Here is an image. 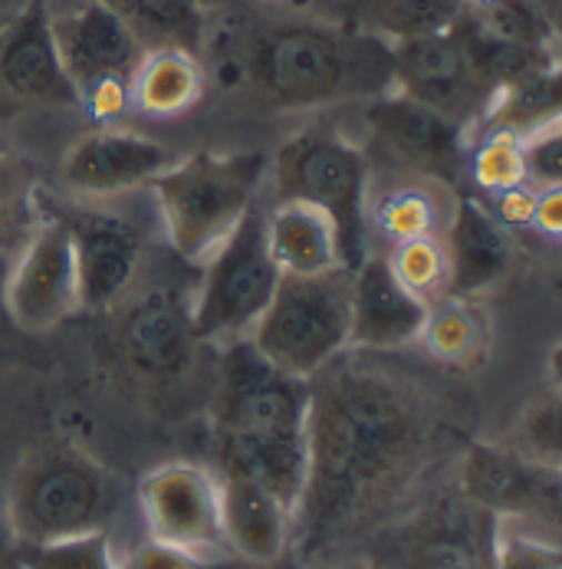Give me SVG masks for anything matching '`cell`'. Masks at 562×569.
Wrapping results in <instances>:
<instances>
[{
    "label": "cell",
    "instance_id": "6da1fadb",
    "mask_svg": "<svg viewBox=\"0 0 562 569\" xmlns=\"http://www.w3.org/2000/svg\"><path fill=\"white\" fill-rule=\"evenodd\" d=\"M307 382V478L290 543L317 560L402 500L434 455L441 421L418 382L359 349H345Z\"/></svg>",
    "mask_w": 562,
    "mask_h": 569
},
{
    "label": "cell",
    "instance_id": "7a4b0ae2",
    "mask_svg": "<svg viewBox=\"0 0 562 569\" xmlns=\"http://www.w3.org/2000/svg\"><path fill=\"white\" fill-rule=\"evenodd\" d=\"M228 20L204 27L214 77L241 86L273 112L369 102L395 86L392 43L335 17L267 13V3H224Z\"/></svg>",
    "mask_w": 562,
    "mask_h": 569
},
{
    "label": "cell",
    "instance_id": "3957f363",
    "mask_svg": "<svg viewBox=\"0 0 562 569\" xmlns=\"http://www.w3.org/2000/svg\"><path fill=\"white\" fill-rule=\"evenodd\" d=\"M211 418L221 471L260 481L293 513L307 478L310 382L273 369L247 339L231 342L221 349Z\"/></svg>",
    "mask_w": 562,
    "mask_h": 569
},
{
    "label": "cell",
    "instance_id": "277c9868",
    "mask_svg": "<svg viewBox=\"0 0 562 569\" xmlns=\"http://www.w3.org/2000/svg\"><path fill=\"white\" fill-rule=\"evenodd\" d=\"M263 181V152L178 156L149 181L171 250L188 263H201L257 204Z\"/></svg>",
    "mask_w": 562,
    "mask_h": 569
},
{
    "label": "cell",
    "instance_id": "5b68a950",
    "mask_svg": "<svg viewBox=\"0 0 562 569\" xmlns=\"http://www.w3.org/2000/svg\"><path fill=\"white\" fill-rule=\"evenodd\" d=\"M3 507L20 543L77 537L102 527L112 507V478L80 445L43 441L17 465Z\"/></svg>",
    "mask_w": 562,
    "mask_h": 569
},
{
    "label": "cell",
    "instance_id": "8992f818",
    "mask_svg": "<svg viewBox=\"0 0 562 569\" xmlns=\"http://www.w3.org/2000/svg\"><path fill=\"white\" fill-rule=\"evenodd\" d=\"M369 152L332 122H310L267 156V181L277 201H307L322 208L342 238L345 263L365 257V188Z\"/></svg>",
    "mask_w": 562,
    "mask_h": 569
},
{
    "label": "cell",
    "instance_id": "52a82bcc",
    "mask_svg": "<svg viewBox=\"0 0 562 569\" xmlns=\"http://www.w3.org/2000/svg\"><path fill=\"white\" fill-rule=\"evenodd\" d=\"M349 287L352 267L317 277L283 273L247 342L273 369L293 379H313L349 349Z\"/></svg>",
    "mask_w": 562,
    "mask_h": 569
},
{
    "label": "cell",
    "instance_id": "ba28073f",
    "mask_svg": "<svg viewBox=\"0 0 562 569\" xmlns=\"http://www.w3.org/2000/svg\"><path fill=\"white\" fill-rule=\"evenodd\" d=\"M280 277L263 238V211L253 204L238 228L201 260V280L191 297L198 342L224 349L247 339L270 307Z\"/></svg>",
    "mask_w": 562,
    "mask_h": 569
},
{
    "label": "cell",
    "instance_id": "9c48e42d",
    "mask_svg": "<svg viewBox=\"0 0 562 569\" xmlns=\"http://www.w3.org/2000/svg\"><path fill=\"white\" fill-rule=\"evenodd\" d=\"M362 122L369 132V146L379 149L385 164L431 174L458 188V178L468 168V149H471L468 126L404 96L399 89L369 99L362 109Z\"/></svg>",
    "mask_w": 562,
    "mask_h": 569
},
{
    "label": "cell",
    "instance_id": "30bf717a",
    "mask_svg": "<svg viewBox=\"0 0 562 569\" xmlns=\"http://www.w3.org/2000/svg\"><path fill=\"white\" fill-rule=\"evenodd\" d=\"M0 303L27 332H47L80 310V277L67 224L47 211L30 241L7 260Z\"/></svg>",
    "mask_w": 562,
    "mask_h": 569
},
{
    "label": "cell",
    "instance_id": "8fae6325",
    "mask_svg": "<svg viewBox=\"0 0 562 569\" xmlns=\"http://www.w3.org/2000/svg\"><path fill=\"white\" fill-rule=\"evenodd\" d=\"M139 507L149 537L204 560L228 557L221 478L191 461H168L139 481Z\"/></svg>",
    "mask_w": 562,
    "mask_h": 569
},
{
    "label": "cell",
    "instance_id": "7c38bea8",
    "mask_svg": "<svg viewBox=\"0 0 562 569\" xmlns=\"http://www.w3.org/2000/svg\"><path fill=\"white\" fill-rule=\"evenodd\" d=\"M458 493L500 520L560 523V468L540 465L503 441H474L464 448L458 465Z\"/></svg>",
    "mask_w": 562,
    "mask_h": 569
},
{
    "label": "cell",
    "instance_id": "4fadbf2b",
    "mask_svg": "<svg viewBox=\"0 0 562 569\" xmlns=\"http://www.w3.org/2000/svg\"><path fill=\"white\" fill-rule=\"evenodd\" d=\"M395 86L404 96L458 119L461 126H478L486 119L496 92L486 86L478 67L471 63L454 27L408 37L392 43Z\"/></svg>",
    "mask_w": 562,
    "mask_h": 569
},
{
    "label": "cell",
    "instance_id": "5bb4252c",
    "mask_svg": "<svg viewBox=\"0 0 562 569\" xmlns=\"http://www.w3.org/2000/svg\"><path fill=\"white\" fill-rule=\"evenodd\" d=\"M73 241L80 310H116L136 287L145 260V231L109 208H73L57 214Z\"/></svg>",
    "mask_w": 562,
    "mask_h": 569
},
{
    "label": "cell",
    "instance_id": "9a60e30c",
    "mask_svg": "<svg viewBox=\"0 0 562 569\" xmlns=\"http://www.w3.org/2000/svg\"><path fill=\"white\" fill-rule=\"evenodd\" d=\"M119 307V352L132 376L149 386H174L201 346L191 326V300L174 290H145L136 300H122Z\"/></svg>",
    "mask_w": 562,
    "mask_h": 569
},
{
    "label": "cell",
    "instance_id": "2e32d148",
    "mask_svg": "<svg viewBox=\"0 0 562 569\" xmlns=\"http://www.w3.org/2000/svg\"><path fill=\"white\" fill-rule=\"evenodd\" d=\"M60 63L77 96L102 80H132L145 43L102 0H80L63 13L50 10Z\"/></svg>",
    "mask_w": 562,
    "mask_h": 569
},
{
    "label": "cell",
    "instance_id": "e0dca14e",
    "mask_svg": "<svg viewBox=\"0 0 562 569\" xmlns=\"http://www.w3.org/2000/svg\"><path fill=\"white\" fill-rule=\"evenodd\" d=\"M454 201H458V188L431 174H418L395 164H385L382 174L369 168V188L362 208L365 253H369V238L382 241L385 250L418 238H441L451 221Z\"/></svg>",
    "mask_w": 562,
    "mask_h": 569
},
{
    "label": "cell",
    "instance_id": "ac0fdd59",
    "mask_svg": "<svg viewBox=\"0 0 562 569\" xmlns=\"http://www.w3.org/2000/svg\"><path fill=\"white\" fill-rule=\"evenodd\" d=\"M174 162L178 152L149 136L116 126H99L67 149L60 162V178L70 191L82 198H112L149 184Z\"/></svg>",
    "mask_w": 562,
    "mask_h": 569
},
{
    "label": "cell",
    "instance_id": "d6986e66",
    "mask_svg": "<svg viewBox=\"0 0 562 569\" xmlns=\"http://www.w3.org/2000/svg\"><path fill=\"white\" fill-rule=\"evenodd\" d=\"M428 303L414 297L385 253H365L352 263L349 287V349L359 352H399L418 342Z\"/></svg>",
    "mask_w": 562,
    "mask_h": 569
},
{
    "label": "cell",
    "instance_id": "ffe728a7",
    "mask_svg": "<svg viewBox=\"0 0 562 569\" xmlns=\"http://www.w3.org/2000/svg\"><path fill=\"white\" fill-rule=\"evenodd\" d=\"M0 89L27 106H80L60 63L47 0H27L0 23Z\"/></svg>",
    "mask_w": 562,
    "mask_h": 569
},
{
    "label": "cell",
    "instance_id": "44dd1931",
    "mask_svg": "<svg viewBox=\"0 0 562 569\" xmlns=\"http://www.w3.org/2000/svg\"><path fill=\"white\" fill-rule=\"evenodd\" d=\"M493 523L461 493L402 523L395 537L399 569H493Z\"/></svg>",
    "mask_w": 562,
    "mask_h": 569
},
{
    "label": "cell",
    "instance_id": "7402d4cb",
    "mask_svg": "<svg viewBox=\"0 0 562 569\" xmlns=\"http://www.w3.org/2000/svg\"><path fill=\"white\" fill-rule=\"evenodd\" d=\"M451 263V293L483 300L496 290L516 263L513 231L474 194H458L451 221L441 234Z\"/></svg>",
    "mask_w": 562,
    "mask_h": 569
},
{
    "label": "cell",
    "instance_id": "603a6c76",
    "mask_svg": "<svg viewBox=\"0 0 562 569\" xmlns=\"http://www.w3.org/2000/svg\"><path fill=\"white\" fill-rule=\"evenodd\" d=\"M221 517L228 550L247 563L270 567L290 547V507L247 475L221 471Z\"/></svg>",
    "mask_w": 562,
    "mask_h": 569
},
{
    "label": "cell",
    "instance_id": "cb8c5ba5",
    "mask_svg": "<svg viewBox=\"0 0 562 569\" xmlns=\"http://www.w3.org/2000/svg\"><path fill=\"white\" fill-rule=\"evenodd\" d=\"M267 250L280 273L317 277L335 267H349L335 221L307 201H277L263 214Z\"/></svg>",
    "mask_w": 562,
    "mask_h": 569
},
{
    "label": "cell",
    "instance_id": "d4e9b609",
    "mask_svg": "<svg viewBox=\"0 0 562 569\" xmlns=\"http://www.w3.org/2000/svg\"><path fill=\"white\" fill-rule=\"evenodd\" d=\"M208 92V67L201 53L184 47H152L142 53L132 80L129 102L152 119H174L191 112Z\"/></svg>",
    "mask_w": 562,
    "mask_h": 569
},
{
    "label": "cell",
    "instance_id": "484cf974",
    "mask_svg": "<svg viewBox=\"0 0 562 569\" xmlns=\"http://www.w3.org/2000/svg\"><path fill=\"white\" fill-rule=\"evenodd\" d=\"M418 342L428 349V356H434L444 366L474 369L486 362V352L493 342V323L481 300L444 293L428 303Z\"/></svg>",
    "mask_w": 562,
    "mask_h": 569
},
{
    "label": "cell",
    "instance_id": "4316f807",
    "mask_svg": "<svg viewBox=\"0 0 562 569\" xmlns=\"http://www.w3.org/2000/svg\"><path fill=\"white\" fill-rule=\"evenodd\" d=\"M342 23L375 33L389 43L438 33L458 23L471 0H339Z\"/></svg>",
    "mask_w": 562,
    "mask_h": 569
},
{
    "label": "cell",
    "instance_id": "83f0119b",
    "mask_svg": "<svg viewBox=\"0 0 562 569\" xmlns=\"http://www.w3.org/2000/svg\"><path fill=\"white\" fill-rule=\"evenodd\" d=\"M109 3L145 43L152 47H184L201 53L208 13L204 0H102Z\"/></svg>",
    "mask_w": 562,
    "mask_h": 569
},
{
    "label": "cell",
    "instance_id": "f1b7e54d",
    "mask_svg": "<svg viewBox=\"0 0 562 569\" xmlns=\"http://www.w3.org/2000/svg\"><path fill=\"white\" fill-rule=\"evenodd\" d=\"M47 218L37 168L23 156L0 152V260H10Z\"/></svg>",
    "mask_w": 562,
    "mask_h": 569
},
{
    "label": "cell",
    "instance_id": "f546056e",
    "mask_svg": "<svg viewBox=\"0 0 562 569\" xmlns=\"http://www.w3.org/2000/svg\"><path fill=\"white\" fill-rule=\"evenodd\" d=\"M13 569H122V560L116 557L109 530L99 527L63 540L17 543Z\"/></svg>",
    "mask_w": 562,
    "mask_h": 569
},
{
    "label": "cell",
    "instance_id": "4dcf8cb0",
    "mask_svg": "<svg viewBox=\"0 0 562 569\" xmlns=\"http://www.w3.org/2000/svg\"><path fill=\"white\" fill-rule=\"evenodd\" d=\"M468 171H471L474 184L490 194L526 184L523 136L506 126L483 129L481 139L471 142V149H468Z\"/></svg>",
    "mask_w": 562,
    "mask_h": 569
},
{
    "label": "cell",
    "instance_id": "1f68e13d",
    "mask_svg": "<svg viewBox=\"0 0 562 569\" xmlns=\"http://www.w3.org/2000/svg\"><path fill=\"white\" fill-rule=\"evenodd\" d=\"M385 260L404 287L424 303L451 293V263H448V250L441 238H418V241L389 247Z\"/></svg>",
    "mask_w": 562,
    "mask_h": 569
},
{
    "label": "cell",
    "instance_id": "d6a6232c",
    "mask_svg": "<svg viewBox=\"0 0 562 569\" xmlns=\"http://www.w3.org/2000/svg\"><path fill=\"white\" fill-rule=\"evenodd\" d=\"M513 451L540 461V465H550V468H560L562 465V441H560V396H556V386L550 389V396L530 402V406L520 411V418L513 421L506 441Z\"/></svg>",
    "mask_w": 562,
    "mask_h": 569
},
{
    "label": "cell",
    "instance_id": "836d02e7",
    "mask_svg": "<svg viewBox=\"0 0 562 569\" xmlns=\"http://www.w3.org/2000/svg\"><path fill=\"white\" fill-rule=\"evenodd\" d=\"M493 569H562L560 543L553 537H540L523 530V520L493 523Z\"/></svg>",
    "mask_w": 562,
    "mask_h": 569
},
{
    "label": "cell",
    "instance_id": "e575fe53",
    "mask_svg": "<svg viewBox=\"0 0 562 569\" xmlns=\"http://www.w3.org/2000/svg\"><path fill=\"white\" fill-rule=\"evenodd\" d=\"M523 156H526V181L536 188L560 184L562 181V136L560 119L533 129L523 136Z\"/></svg>",
    "mask_w": 562,
    "mask_h": 569
},
{
    "label": "cell",
    "instance_id": "d590c367",
    "mask_svg": "<svg viewBox=\"0 0 562 569\" xmlns=\"http://www.w3.org/2000/svg\"><path fill=\"white\" fill-rule=\"evenodd\" d=\"M80 106L102 126H112L116 119H122L132 102H129V80H102L89 86L80 96Z\"/></svg>",
    "mask_w": 562,
    "mask_h": 569
},
{
    "label": "cell",
    "instance_id": "8d00e7d4",
    "mask_svg": "<svg viewBox=\"0 0 562 569\" xmlns=\"http://www.w3.org/2000/svg\"><path fill=\"white\" fill-rule=\"evenodd\" d=\"M122 569H221V563L194 557L188 550L168 547V543H159V540H149L129 560H122Z\"/></svg>",
    "mask_w": 562,
    "mask_h": 569
},
{
    "label": "cell",
    "instance_id": "74e56055",
    "mask_svg": "<svg viewBox=\"0 0 562 569\" xmlns=\"http://www.w3.org/2000/svg\"><path fill=\"white\" fill-rule=\"evenodd\" d=\"M533 208H536V184H516L506 188L500 194H493V214L503 228L516 231V228H530L533 224Z\"/></svg>",
    "mask_w": 562,
    "mask_h": 569
},
{
    "label": "cell",
    "instance_id": "f35d334b",
    "mask_svg": "<svg viewBox=\"0 0 562 569\" xmlns=\"http://www.w3.org/2000/svg\"><path fill=\"white\" fill-rule=\"evenodd\" d=\"M533 231L546 238L562 234V184H546L536 188V208H533Z\"/></svg>",
    "mask_w": 562,
    "mask_h": 569
},
{
    "label": "cell",
    "instance_id": "ab89813d",
    "mask_svg": "<svg viewBox=\"0 0 562 569\" xmlns=\"http://www.w3.org/2000/svg\"><path fill=\"white\" fill-rule=\"evenodd\" d=\"M17 533L10 527V517H7V507L0 503V569H13V553H17Z\"/></svg>",
    "mask_w": 562,
    "mask_h": 569
},
{
    "label": "cell",
    "instance_id": "60d3db41",
    "mask_svg": "<svg viewBox=\"0 0 562 569\" xmlns=\"http://www.w3.org/2000/svg\"><path fill=\"white\" fill-rule=\"evenodd\" d=\"M204 3H221V7L224 3H283L287 7V3H307V0H204Z\"/></svg>",
    "mask_w": 562,
    "mask_h": 569
},
{
    "label": "cell",
    "instance_id": "b9f144b4",
    "mask_svg": "<svg viewBox=\"0 0 562 569\" xmlns=\"http://www.w3.org/2000/svg\"><path fill=\"white\" fill-rule=\"evenodd\" d=\"M332 569H375V567H332Z\"/></svg>",
    "mask_w": 562,
    "mask_h": 569
},
{
    "label": "cell",
    "instance_id": "7bdbcfd3",
    "mask_svg": "<svg viewBox=\"0 0 562 569\" xmlns=\"http://www.w3.org/2000/svg\"><path fill=\"white\" fill-rule=\"evenodd\" d=\"M3 149H7V146H3V142H0V152H3Z\"/></svg>",
    "mask_w": 562,
    "mask_h": 569
}]
</instances>
